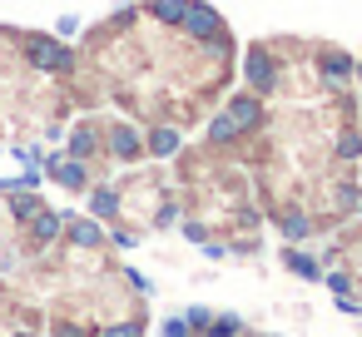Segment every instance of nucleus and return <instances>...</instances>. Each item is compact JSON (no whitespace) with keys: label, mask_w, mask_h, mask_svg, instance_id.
Returning <instances> with one entry per match:
<instances>
[{"label":"nucleus","mask_w":362,"mask_h":337,"mask_svg":"<svg viewBox=\"0 0 362 337\" xmlns=\"http://www.w3.org/2000/svg\"><path fill=\"white\" fill-rule=\"evenodd\" d=\"M55 233H60V213H45V208H40V213H35V238L50 243Z\"/></svg>","instance_id":"obj_2"},{"label":"nucleus","mask_w":362,"mask_h":337,"mask_svg":"<svg viewBox=\"0 0 362 337\" xmlns=\"http://www.w3.org/2000/svg\"><path fill=\"white\" fill-rule=\"evenodd\" d=\"M70 238H75V243H95V238H100V228H90V223H80V228H75Z\"/></svg>","instance_id":"obj_4"},{"label":"nucleus","mask_w":362,"mask_h":337,"mask_svg":"<svg viewBox=\"0 0 362 337\" xmlns=\"http://www.w3.org/2000/svg\"><path fill=\"white\" fill-rule=\"evenodd\" d=\"M55 179H60L65 189H85V169H80V164H55Z\"/></svg>","instance_id":"obj_3"},{"label":"nucleus","mask_w":362,"mask_h":337,"mask_svg":"<svg viewBox=\"0 0 362 337\" xmlns=\"http://www.w3.org/2000/svg\"><path fill=\"white\" fill-rule=\"evenodd\" d=\"M30 60H35L40 70H70V55H65L55 40H45V35H30Z\"/></svg>","instance_id":"obj_1"}]
</instances>
